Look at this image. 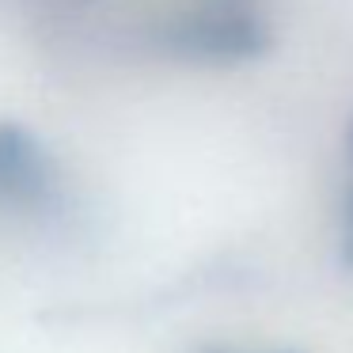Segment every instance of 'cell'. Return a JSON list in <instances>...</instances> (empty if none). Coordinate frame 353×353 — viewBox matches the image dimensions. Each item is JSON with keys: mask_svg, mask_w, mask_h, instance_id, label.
<instances>
[{"mask_svg": "<svg viewBox=\"0 0 353 353\" xmlns=\"http://www.w3.org/2000/svg\"><path fill=\"white\" fill-rule=\"evenodd\" d=\"M350 148H353V125H350Z\"/></svg>", "mask_w": 353, "mask_h": 353, "instance_id": "obj_1", "label": "cell"}]
</instances>
